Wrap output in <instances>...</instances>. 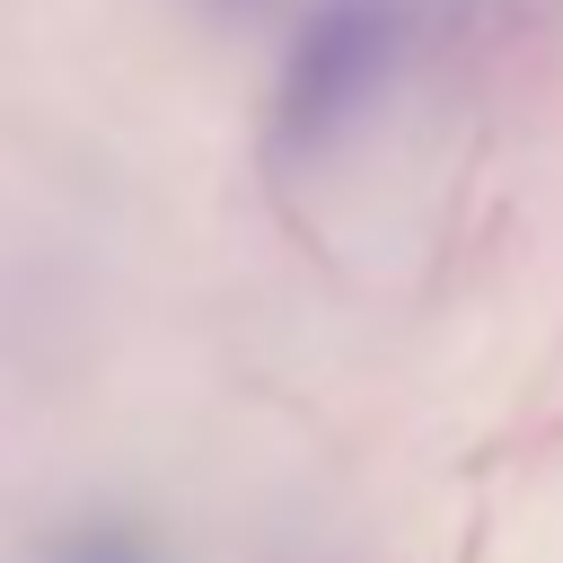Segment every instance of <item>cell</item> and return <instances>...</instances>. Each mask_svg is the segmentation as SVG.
Masks as SVG:
<instances>
[{"instance_id":"1","label":"cell","mask_w":563,"mask_h":563,"mask_svg":"<svg viewBox=\"0 0 563 563\" xmlns=\"http://www.w3.org/2000/svg\"><path fill=\"white\" fill-rule=\"evenodd\" d=\"M396 62H405V0H317L273 70V150L282 158L334 150L378 106Z\"/></svg>"},{"instance_id":"2","label":"cell","mask_w":563,"mask_h":563,"mask_svg":"<svg viewBox=\"0 0 563 563\" xmlns=\"http://www.w3.org/2000/svg\"><path fill=\"white\" fill-rule=\"evenodd\" d=\"M35 563H167V545H158V528L132 519V510H88V519H62V528L35 545Z\"/></svg>"}]
</instances>
